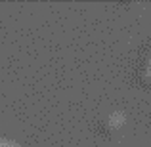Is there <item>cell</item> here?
Returning a JSON list of instances; mask_svg holds the SVG:
<instances>
[{
	"label": "cell",
	"instance_id": "1",
	"mask_svg": "<svg viewBox=\"0 0 151 147\" xmlns=\"http://www.w3.org/2000/svg\"><path fill=\"white\" fill-rule=\"evenodd\" d=\"M126 122V117L124 113H121V111H115V113H111L109 117L103 120V130H105L107 134H113V132H119V130L124 126Z\"/></svg>",
	"mask_w": 151,
	"mask_h": 147
},
{
	"label": "cell",
	"instance_id": "2",
	"mask_svg": "<svg viewBox=\"0 0 151 147\" xmlns=\"http://www.w3.org/2000/svg\"><path fill=\"white\" fill-rule=\"evenodd\" d=\"M0 147H19L17 143H14V141H6V140H2L0 141Z\"/></svg>",
	"mask_w": 151,
	"mask_h": 147
},
{
	"label": "cell",
	"instance_id": "3",
	"mask_svg": "<svg viewBox=\"0 0 151 147\" xmlns=\"http://www.w3.org/2000/svg\"><path fill=\"white\" fill-rule=\"evenodd\" d=\"M144 69H149V71H151V54L147 55V59H145V65H144Z\"/></svg>",
	"mask_w": 151,
	"mask_h": 147
}]
</instances>
